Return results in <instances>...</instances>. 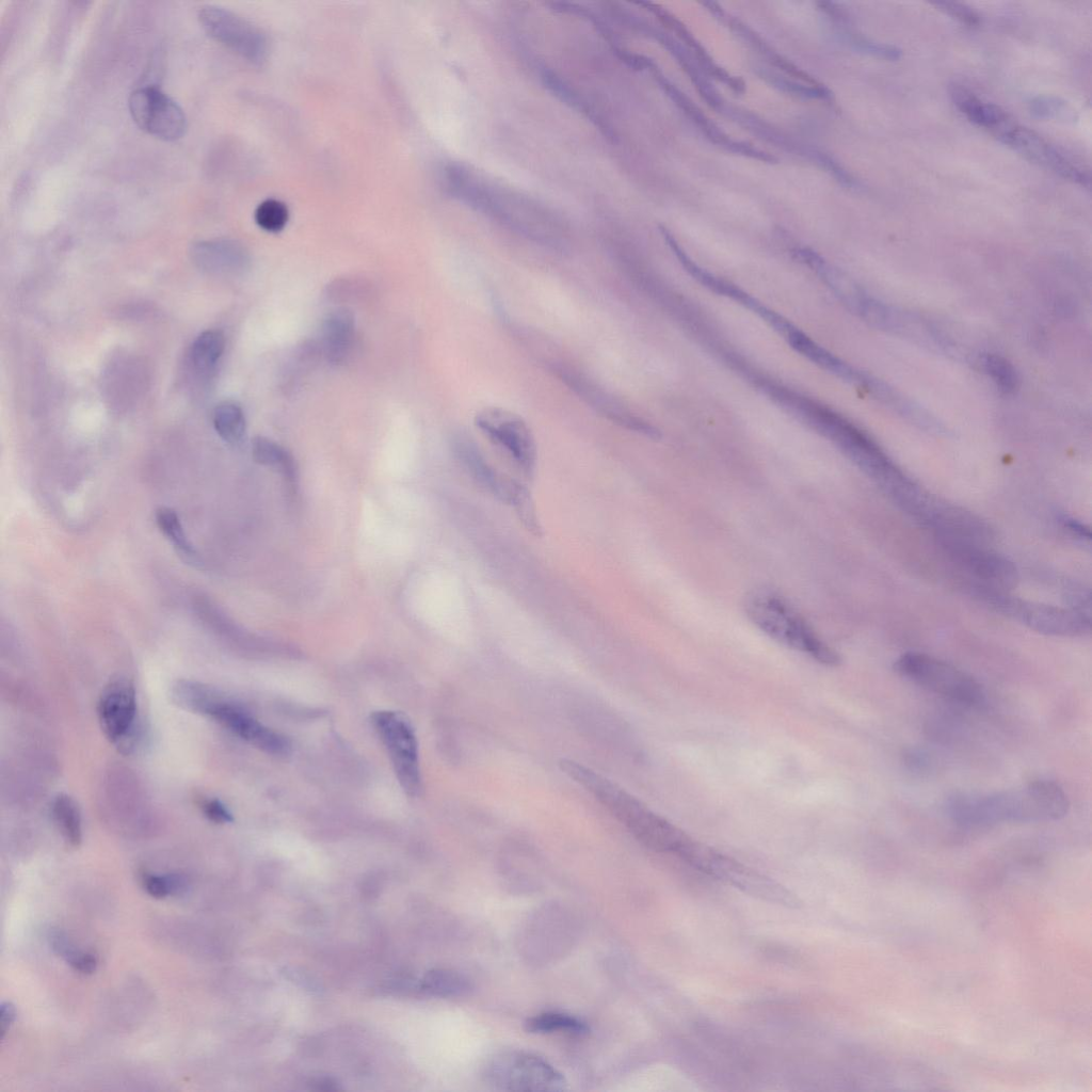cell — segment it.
Masks as SVG:
<instances>
[{"mask_svg": "<svg viewBox=\"0 0 1092 1092\" xmlns=\"http://www.w3.org/2000/svg\"><path fill=\"white\" fill-rule=\"evenodd\" d=\"M1069 807L1062 787L1048 780L993 793L953 794L946 803L948 816L964 826L1054 821L1063 818Z\"/></svg>", "mask_w": 1092, "mask_h": 1092, "instance_id": "obj_1", "label": "cell"}, {"mask_svg": "<svg viewBox=\"0 0 1092 1092\" xmlns=\"http://www.w3.org/2000/svg\"><path fill=\"white\" fill-rule=\"evenodd\" d=\"M560 768L590 792L646 848L676 854L686 842L688 834L682 830L591 768L571 759H561Z\"/></svg>", "mask_w": 1092, "mask_h": 1092, "instance_id": "obj_2", "label": "cell"}, {"mask_svg": "<svg viewBox=\"0 0 1092 1092\" xmlns=\"http://www.w3.org/2000/svg\"><path fill=\"white\" fill-rule=\"evenodd\" d=\"M744 610L750 621L777 643L807 655L821 664L835 667L840 657L825 643L805 617L780 593L756 589L748 594Z\"/></svg>", "mask_w": 1092, "mask_h": 1092, "instance_id": "obj_3", "label": "cell"}, {"mask_svg": "<svg viewBox=\"0 0 1092 1092\" xmlns=\"http://www.w3.org/2000/svg\"><path fill=\"white\" fill-rule=\"evenodd\" d=\"M786 406L814 431L832 441L880 486L898 470L866 433L836 413L793 396L788 398Z\"/></svg>", "mask_w": 1092, "mask_h": 1092, "instance_id": "obj_4", "label": "cell"}, {"mask_svg": "<svg viewBox=\"0 0 1092 1092\" xmlns=\"http://www.w3.org/2000/svg\"><path fill=\"white\" fill-rule=\"evenodd\" d=\"M894 670L912 682L957 704L981 708L986 704L982 685L966 672L922 653L901 655Z\"/></svg>", "mask_w": 1092, "mask_h": 1092, "instance_id": "obj_5", "label": "cell"}, {"mask_svg": "<svg viewBox=\"0 0 1092 1092\" xmlns=\"http://www.w3.org/2000/svg\"><path fill=\"white\" fill-rule=\"evenodd\" d=\"M484 1082L498 1091L555 1092L567 1089L563 1074L543 1058L521 1050L500 1051L482 1066Z\"/></svg>", "mask_w": 1092, "mask_h": 1092, "instance_id": "obj_6", "label": "cell"}, {"mask_svg": "<svg viewBox=\"0 0 1092 1092\" xmlns=\"http://www.w3.org/2000/svg\"><path fill=\"white\" fill-rule=\"evenodd\" d=\"M473 423L489 441L509 454L525 476H533L537 446L530 427L521 416L500 406H487L475 415Z\"/></svg>", "mask_w": 1092, "mask_h": 1092, "instance_id": "obj_7", "label": "cell"}, {"mask_svg": "<svg viewBox=\"0 0 1092 1092\" xmlns=\"http://www.w3.org/2000/svg\"><path fill=\"white\" fill-rule=\"evenodd\" d=\"M192 711L210 717L241 739L267 753L280 755L287 753L290 748L284 736L264 726L243 708L224 700L207 686L197 692Z\"/></svg>", "mask_w": 1092, "mask_h": 1092, "instance_id": "obj_8", "label": "cell"}, {"mask_svg": "<svg viewBox=\"0 0 1092 1092\" xmlns=\"http://www.w3.org/2000/svg\"><path fill=\"white\" fill-rule=\"evenodd\" d=\"M371 723L387 750L403 790L411 797L419 794L421 776L418 748L408 718L399 711L381 710L371 716Z\"/></svg>", "mask_w": 1092, "mask_h": 1092, "instance_id": "obj_9", "label": "cell"}, {"mask_svg": "<svg viewBox=\"0 0 1092 1092\" xmlns=\"http://www.w3.org/2000/svg\"><path fill=\"white\" fill-rule=\"evenodd\" d=\"M100 728L122 752L129 753L139 739L138 701L133 684L125 677L109 681L97 704Z\"/></svg>", "mask_w": 1092, "mask_h": 1092, "instance_id": "obj_10", "label": "cell"}, {"mask_svg": "<svg viewBox=\"0 0 1092 1092\" xmlns=\"http://www.w3.org/2000/svg\"><path fill=\"white\" fill-rule=\"evenodd\" d=\"M198 19L213 39L250 63L261 65L267 60L266 34L245 18L224 7L205 5L198 11Z\"/></svg>", "mask_w": 1092, "mask_h": 1092, "instance_id": "obj_11", "label": "cell"}, {"mask_svg": "<svg viewBox=\"0 0 1092 1092\" xmlns=\"http://www.w3.org/2000/svg\"><path fill=\"white\" fill-rule=\"evenodd\" d=\"M128 107L134 123L148 134L163 141H175L186 130V116L181 108L156 86L133 91Z\"/></svg>", "mask_w": 1092, "mask_h": 1092, "instance_id": "obj_12", "label": "cell"}, {"mask_svg": "<svg viewBox=\"0 0 1092 1092\" xmlns=\"http://www.w3.org/2000/svg\"><path fill=\"white\" fill-rule=\"evenodd\" d=\"M701 871L752 897L787 908L800 905L798 897L777 882L714 849L710 851Z\"/></svg>", "mask_w": 1092, "mask_h": 1092, "instance_id": "obj_13", "label": "cell"}, {"mask_svg": "<svg viewBox=\"0 0 1092 1092\" xmlns=\"http://www.w3.org/2000/svg\"><path fill=\"white\" fill-rule=\"evenodd\" d=\"M995 133L1027 159L1054 171L1064 179L1083 187L1090 186L1088 173L1037 132L1009 119Z\"/></svg>", "mask_w": 1092, "mask_h": 1092, "instance_id": "obj_14", "label": "cell"}, {"mask_svg": "<svg viewBox=\"0 0 1092 1092\" xmlns=\"http://www.w3.org/2000/svg\"><path fill=\"white\" fill-rule=\"evenodd\" d=\"M994 605L1030 628L1046 635L1077 636L1089 630L1090 622L1083 614L1054 606L1033 604L995 596Z\"/></svg>", "mask_w": 1092, "mask_h": 1092, "instance_id": "obj_15", "label": "cell"}, {"mask_svg": "<svg viewBox=\"0 0 1092 1092\" xmlns=\"http://www.w3.org/2000/svg\"><path fill=\"white\" fill-rule=\"evenodd\" d=\"M453 448L463 467L480 487L502 502L512 504L524 486L521 482L497 471L470 438H455Z\"/></svg>", "mask_w": 1092, "mask_h": 1092, "instance_id": "obj_16", "label": "cell"}, {"mask_svg": "<svg viewBox=\"0 0 1092 1092\" xmlns=\"http://www.w3.org/2000/svg\"><path fill=\"white\" fill-rule=\"evenodd\" d=\"M794 254L801 262L819 276L849 310L864 320L867 318L877 301L869 296L851 277L812 250L801 248L797 250Z\"/></svg>", "mask_w": 1092, "mask_h": 1092, "instance_id": "obj_17", "label": "cell"}, {"mask_svg": "<svg viewBox=\"0 0 1092 1092\" xmlns=\"http://www.w3.org/2000/svg\"><path fill=\"white\" fill-rule=\"evenodd\" d=\"M956 561L985 584L1008 589L1016 581V569L1006 558L991 552L985 546L973 544H944Z\"/></svg>", "mask_w": 1092, "mask_h": 1092, "instance_id": "obj_18", "label": "cell"}, {"mask_svg": "<svg viewBox=\"0 0 1092 1092\" xmlns=\"http://www.w3.org/2000/svg\"><path fill=\"white\" fill-rule=\"evenodd\" d=\"M562 379L567 381L569 386L577 391V394L584 399L588 404L613 423L630 431L641 433L651 438L660 437L659 431L654 425L633 415L627 407L613 398V396L609 395L596 385H592L587 380L573 376L571 374H562Z\"/></svg>", "mask_w": 1092, "mask_h": 1092, "instance_id": "obj_19", "label": "cell"}, {"mask_svg": "<svg viewBox=\"0 0 1092 1092\" xmlns=\"http://www.w3.org/2000/svg\"><path fill=\"white\" fill-rule=\"evenodd\" d=\"M192 257L202 269L220 274L241 272L250 262L247 250L234 240L197 243L192 250Z\"/></svg>", "mask_w": 1092, "mask_h": 1092, "instance_id": "obj_20", "label": "cell"}, {"mask_svg": "<svg viewBox=\"0 0 1092 1092\" xmlns=\"http://www.w3.org/2000/svg\"><path fill=\"white\" fill-rule=\"evenodd\" d=\"M355 333V317L348 308H337L322 323V350L332 364L343 363L350 354Z\"/></svg>", "mask_w": 1092, "mask_h": 1092, "instance_id": "obj_21", "label": "cell"}, {"mask_svg": "<svg viewBox=\"0 0 1092 1092\" xmlns=\"http://www.w3.org/2000/svg\"><path fill=\"white\" fill-rule=\"evenodd\" d=\"M951 97L958 109L974 124L997 131L1009 116L996 105L984 102L968 90L953 86Z\"/></svg>", "mask_w": 1092, "mask_h": 1092, "instance_id": "obj_22", "label": "cell"}, {"mask_svg": "<svg viewBox=\"0 0 1092 1092\" xmlns=\"http://www.w3.org/2000/svg\"><path fill=\"white\" fill-rule=\"evenodd\" d=\"M51 814L63 839L78 847L82 841V819L76 801L68 794H58L52 801Z\"/></svg>", "mask_w": 1092, "mask_h": 1092, "instance_id": "obj_23", "label": "cell"}, {"mask_svg": "<svg viewBox=\"0 0 1092 1092\" xmlns=\"http://www.w3.org/2000/svg\"><path fill=\"white\" fill-rule=\"evenodd\" d=\"M156 524L163 535L173 544L179 556L194 565L199 564V557L189 542L177 513L167 507H161L155 514Z\"/></svg>", "mask_w": 1092, "mask_h": 1092, "instance_id": "obj_24", "label": "cell"}, {"mask_svg": "<svg viewBox=\"0 0 1092 1092\" xmlns=\"http://www.w3.org/2000/svg\"><path fill=\"white\" fill-rule=\"evenodd\" d=\"M252 455L261 465L278 468L289 483L294 482L296 471L294 460L277 443L267 437L257 436L252 441Z\"/></svg>", "mask_w": 1092, "mask_h": 1092, "instance_id": "obj_25", "label": "cell"}, {"mask_svg": "<svg viewBox=\"0 0 1092 1092\" xmlns=\"http://www.w3.org/2000/svg\"><path fill=\"white\" fill-rule=\"evenodd\" d=\"M425 993L439 997L464 996L471 990V983L464 975L451 969H433L421 980Z\"/></svg>", "mask_w": 1092, "mask_h": 1092, "instance_id": "obj_26", "label": "cell"}, {"mask_svg": "<svg viewBox=\"0 0 1092 1092\" xmlns=\"http://www.w3.org/2000/svg\"><path fill=\"white\" fill-rule=\"evenodd\" d=\"M525 1028L532 1033L564 1032L569 1034H585L589 1031L588 1025L566 1013L543 1012L527 1019Z\"/></svg>", "mask_w": 1092, "mask_h": 1092, "instance_id": "obj_27", "label": "cell"}, {"mask_svg": "<svg viewBox=\"0 0 1092 1092\" xmlns=\"http://www.w3.org/2000/svg\"><path fill=\"white\" fill-rule=\"evenodd\" d=\"M224 348L225 338L222 332L216 330L203 332L192 344L191 362L198 371H210L221 358Z\"/></svg>", "mask_w": 1092, "mask_h": 1092, "instance_id": "obj_28", "label": "cell"}, {"mask_svg": "<svg viewBox=\"0 0 1092 1092\" xmlns=\"http://www.w3.org/2000/svg\"><path fill=\"white\" fill-rule=\"evenodd\" d=\"M213 427L225 441L239 443L245 433V418L242 408L234 402H222L213 412Z\"/></svg>", "mask_w": 1092, "mask_h": 1092, "instance_id": "obj_29", "label": "cell"}, {"mask_svg": "<svg viewBox=\"0 0 1092 1092\" xmlns=\"http://www.w3.org/2000/svg\"><path fill=\"white\" fill-rule=\"evenodd\" d=\"M982 366L1002 394H1013L1018 387L1017 372L1013 365L1005 357L989 353L983 356Z\"/></svg>", "mask_w": 1092, "mask_h": 1092, "instance_id": "obj_30", "label": "cell"}, {"mask_svg": "<svg viewBox=\"0 0 1092 1092\" xmlns=\"http://www.w3.org/2000/svg\"><path fill=\"white\" fill-rule=\"evenodd\" d=\"M254 219L256 224L269 232H279L289 220V210L286 204L275 198H267L255 209Z\"/></svg>", "mask_w": 1092, "mask_h": 1092, "instance_id": "obj_31", "label": "cell"}, {"mask_svg": "<svg viewBox=\"0 0 1092 1092\" xmlns=\"http://www.w3.org/2000/svg\"><path fill=\"white\" fill-rule=\"evenodd\" d=\"M543 79L545 81V84H547V86L563 101L589 114V112L587 111V105L582 102L580 97L573 91V89L569 85L565 84L564 81L560 79L555 73L545 70L543 73Z\"/></svg>", "mask_w": 1092, "mask_h": 1092, "instance_id": "obj_32", "label": "cell"}, {"mask_svg": "<svg viewBox=\"0 0 1092 1092\" xmlns=\"http://www.w3.org/2000/svg\"><path fill=\"white\" fill-rule=\"evenodd\" d=\"M934 4L937 7H940V10L944 11L946 14L952 16L953 18H957L958 20L967 26H978L980 22V18L976 14V12L970 7L966 6L965 4L951 1H938L935 2Z\"/></svg>", "mask_w": 1092, "mask_h": 1092, "instance_id": "obj_33", "label": "cell"}, {"mask_svg": "<svg viewBox=\"0 0 1092 1092\" xmlns=\"http://www.w3.org/2000/svg\"><path fill=\"white\" fill-rule=\"evenodd\" d=\"M199 807L205 817L214 823L224 824L230 823L234 820L231 813L225 804L218 799L204 800L199 804Z\"/></svg>", "mask_w": 1092, "mask_h": 1092, "instance_id": "obj_34", "label": "cell"}, {"mask_svg": "<svg viewBox=\"0 0 1092 1092\" xmlns=\"http://www.w3.org/2000/svg\"><path fill=\"white\" fill-rule=\"evenodd\" d=\"M142 881L146 892L155 898L161 899L172 895L170 874L159 876L145 873Z\"/></svg>", "mask_w": 1092, "mask_h": 1092, "instance_id": "obj_35", "label": "cell"}, {"mask_svg": "<svg viewBox=\"0 0 1092 1092\" xmlns=\"http://www.w3.org/2000/svg\"><path fill=\"white\" fill-rule=\"evenodd\" d=\"M1062 109V102L1051 100L1049 98H1039L1031 103V110L1033 113L1041 117L1056 116Z\"/></svg>", "mask_w": 1092, "mask_h": 1092, "instance_id": "obj_36", "label": "cell"}, {"mask_svg": "<svg viewBox=\"0 0 1092 1092\" xmlns=\"http://www.w3.org/2000/svg\"><path fill=\"white\" fill-rule=\"evenodd\" d=\"M97 965V960L92 953L82 952L81 956L71 964V966L83 974H92Z\"/></svg>", "mask_w": 1092, "mask_h": 1092, "instance_id": "obj_37", "label": "cell"}, {"mask_svg": "<svg viewBox=\"0 0 1092 1092\" xmlns=\"http://www.w3.org/2000/svg\"><path fill=\"white\" fill-rule=\"evenodd\" d=\"M16 1016L15 1007L11 1002H3L0 1011L1 1033L4 1035L13 1024Z\"/></svg>", "mask_w": 1092, "mask_h": 1092, "instance_id": "obj_38", "label": "cell"}, {"mask_svg": "<svg viewBox=\"0 0 1092 1092\" xmlns=\"http://www.w3.org/2000/svg\"><path fill=\"white\" fill-rule=\"evenodd\" d=\"M906 764L915 770H924L929 762L927 754L920 750H912L906 754Z\"/></svg>", "mask_w": 1092, "mask_h": 1092, "instance_id": "obj_39", "label": "cell"}]
</instances>
